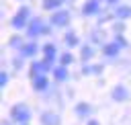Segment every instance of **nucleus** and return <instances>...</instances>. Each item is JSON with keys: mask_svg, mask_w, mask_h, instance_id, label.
I'll list each match as a JSON object with an SVG mask.
<instances>
[{"mask_svg": "<svg viewBox=\"0 0 131 125\" xmlns=\"http://www.w3.org/2000/svg\"><path fill=\"white\" fill-rule=\"evenodd\" d=\"M82 57H84V59L92 57V49H90V47H84V49H82Z\"/></svg>", "mask_w": 131, "mask_h": 125, "instance_id": "19", "label": "nucleus"}, {"mask_svg": "<svg viewBox=\"0 0 131 125\" xmlns=\"http://www.w3.org/2000/svg\"><path fill=\"white\" fill-rule=\"evenodd\" d=\"M68 18H70V14H68L66 10H59V12H55V14L51 16V25L63 27V25H68Z\"/></svg>", "mask_w": 131, "mask_h": 125, "instance_id": "2", "label": "nucleus"}, {"mask_svg": "<svg viewBox=\"0 0 131 125\" xmlns=\"http://www.w3.org/2000/svg\"><path fill=\"white\" fill-rule=\"evenodd\" d=\"M98 10V0H88L84 4V14H94Z\"/></svg>", "mask_w": 131, "mask_h": 125, "instance_id": "6", "label": "nucleus"}, {"mask_svg": "<svg viewBox=\"0 0 131 125\" xmlns=\"http://www.w3.org/2000/svg\"><path fill=\"white\" fill-rule=\"evenodd\" d=\"M117 16H119V18L131 16V6H121V8H117Z\"/></svg>", "mask_w": 131, "mask_h": 125, "instance_id": "14", "label": "nucleus"}, {"mask_svg": "<svg viewBox=\"0 0 131 125\" xmlns=\"http://www.w3.org/2000/svg\"><path fill=\"white\" fill-rule=\"evenodd\" d=\"M33 84H35L37 90H45V88H47V78H45L43 74H41V76H35V82H33Z\"/></svg>", "mask_w": 131, "mask_h": 125, "instance_id": "8", "label": "nucleus"}, {"mask_svg": "<svg viewBox=\"0 0 131 125\" xmlns=\"http://www.w3.org/2000/svg\"><path fill=\"white\" fill-rule=\"evenodd\" d=\"M27 16H29V8H20V10H18V14L12 18V25H14L16 29L25 27V23H27Z\"/></svg>", "mask_w": 131, "mask_h": 125, "instance_id": "4", "label": "nucleus"}, {"mask_svg": "<svg viewBox=\"0 0 131 125\" xmlns=\"http://www.w3.org/2000/svg\"><path fill=\"white\" fill-rule=\"evenodd\" d=\"M43 33H47V29L43 27V23H41L39 18H35V20L29 25V35L35 37V35H43Z\"/></svg>", "mask_w": 131, "mask_h": 125, "instance_id": "3", "label": "nucleus"}, {"mask_svg": "<svg viewBox=\"0 0 131 125\" xmlns=\"http://www.w3.org/2000/svg\"><path fill=\"white\" fill-rule=\"evenodd\" d=\"M59 4H61V0H45V2H43L45 8H57Z\"/></svg>", "mask_w": 131, "mask_h": 125, "instance_id": "17", "label": "nucleus"}, {"mask_svg": "<svg viewBox=\"0 0 131 125\" xmlns=\"http://www.w3.org/2000/svg\"><path fill=\"white\" fill-rule=\"evenodd\" d=\"M104 53H106V55H117V53H119V43H108V45L104 47Z\"/></svg>", "mask_w": 131, "mask_h": 125, "instance_id": "12", "label": "nucleus"}, {"mask_svg": "<svg viewBox=\"0 0 131 125\" xmlns=\"http://www.w3.org/2000/svg\"><path fill=\"white\" fill-rule=\"evenodd\" d=\"M76 113H80V115H88V113H90V107H88L86 102H80V105H76Z\"/></svg>", "mask_w": 131, "mask_h": 125, "instance_id": "15", "label": "nucleus"}, {"mask_svg": "<svg viewBox=\"0 0 131 125\" xmlns=\"http://www.w3.org/2000/svg\"><path fill=\"white\" fill-rule=\"evenodd\" d=\"M35 51H37V45H35V43H27V45L23 47V55H25V57L35 55Z\"/></svg>", "mask_w": 131, "mask_h": 125, "instance_id": "10", "label": "nucleus"}, {"mask_svg": "<svg viewBox=\"0 0 131 125\" xmlns=\"http://www.w3.org/2000/svg\"><path fill=\"white\" fill-rule=\"evenodd\" d=\"M106 2H111V4H113V2H117V0H106Z\"/></svg>", "mask_w": 131, "mask_h": 125, "instance_id": "22", "label": "nucleus"}, {"mask_svg": "<svg viewBox=\"0 0 131 125\" xmlns=\"http://www.w3.org/2000/svg\"><path fill=\"white\" fill-rule=\"evenodd\" d=\"M66 43H68L70 47H74V45L78 43V37H76L74 33H68V35H66Z\"/></svg>", "mask_w": 131, "mask_h": 125, "instance_id": "16", "label": "nucleus"}, {"mask_svg": "<svg viewBox=\"0 0 131 125\" xmlns=\"http://www.w3.org/2000/svg\"><path fill=\"white\" fill-rule=\"evenodd\" d=\"M51 68V61H39V64H33V76H41L43 72H47Z\"/></svg>", "mask_w": 131, "mask_h": 125, "instance_id": "5", "label": "nucleus"}, {"mask_svg": "<svg viewBox=\"0 0 131 125\" xmlns=\"http://www.w3.org/2000/svg\"><path fill=\"white\" fill-rule=\"evenodd\" d=\"M43 53H45V59H47V61H51V59L55 57V47H53L51 43H47V45L43 47Z\"/></svg>", "mask_w": 131, "mask_h": 125, "instance_id": "9", "label": "nucleus"}, {"mask_svg": "<svg viewBox=\"0 0 131 125\" xmlns=\"http://www.w3.org/2000/svg\"><path fill=\"white\" fill-rule=\"evenodd\" d=\"M41 121H43V125H57V123H59L57 115H53V113H45Z\"/></svg>", "mask_w": 131, "mask_h": 125, "instance_id": "7", "label": "nucleus"}, {"mask_svg": "<svg viewBox=\"0 0 131 125\" xmlns=\"http://www.w3.org/2000/svg\"><path fill=\"white\" fill-rule=\"evenodd\" d=\"M53 74H55V78H57V80H66V78H68V70H66V66L55 68V72H53Z\"/></svg>", "mask_w": 131, "mask_h": 125, "instance_id": "13", "label": "nucleus"}, {"mask_svg": "<svg viewBox=\"0 0 131 125\" xmlns=\"http://www.w3.org/2000/svg\"><path fill=\"white\" fill-rule=\"evenodd\" d=\"M12 119H16V121L25 123V121L29 119V109H27L25 105H16V107L12 109Z\"/></svg>", "mask_w": 131, "mask_h": 125, "instance_id": "1", "label": "nucleus"}, {"mask_svg": "<svg viewBox=\"0 0 131 125\" xmlns=\"http://www.w3.org/2000/svg\"><path fill=\"white\" fill-rule=\"evenodd\" d=\"M6 80H8V76H6V74H0V84H2V86L6 84Z\"/></svg>", "mask_w": 131, "mask_h": 125, "instance_id": "20", "label": "nucleus"}, {"mask_svg": "<svg viewBox=\"0 0 131 125\" xmlns=\"http://www.w3.org/2000/svg\"><path fill=\"white\" fill-rule=\"evenodd\" d=\"M113 96H115L117 100H125V98H127V90H125L123 86H117L115 92H113Z\"/></svg>", "mask_w": 131, "mask_h": 125, "instance_id": "11", "label": "nucleus"}, {"mask_svg": "<svg viewBox=\"0 0 131 125\" xmlns=\"http://www.w3.org/2000/svg\"><path fill=\"white\" fill-rule=\"evenodd\" d=\"M88 125H98V123L96 121H88Z\"/></svg>", "mask_w": 131, "mask_h": 125, "instance_id": "21", "label": "nucleus"}, {"mask_svg": "<svg viewBox=\"0 0 131 125\" xmlns=\"http://www.w3.org/2000/svg\"><path fill=\"white\" fill-rule=\"evenodd\" d=\"M68 64H72V55L70 53H63L61 55V66H68Z\"/></svg>", "mask_w": 131, "mask_h": 125, "instance_id": "18", "label": "nucleus"}]
</instances>
